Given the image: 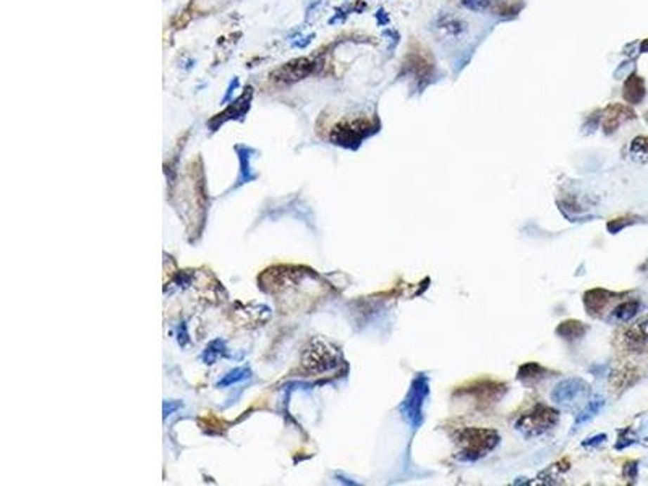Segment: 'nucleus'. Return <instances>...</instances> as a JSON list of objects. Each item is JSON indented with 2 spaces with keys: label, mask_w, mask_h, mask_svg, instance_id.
Here are the masks:
<instances>
[{
  "label": "nucleus",
  "mask_w": 648,
  "mask_h": 486,
  "mask_svg": "<svg viewBox=\"0 0 648 486\" xmlns=\"http://www.w3.org/2000/svg\"><path fill=\"white\" fill-rule=\"evenodd\" d=\"M499 435L485 428H464L458 433L459 461L474 462L485 457L498 446Z\"/></svg>",
  "instance_id": "f257e3e1"
},
{
  "label": "nucleus",
  "mask_w": 648,
  "mask_h": 486,
  "mask_svg": "<svg viewBox=\"0 0 648 486\" xmlns=\"http://www.w3.org/2000/svg\"><path fill=\"white\" fill-rule=\"evenodd\" d=\"M429 395V379L425 373L417 374L413 378L407 395L399 405V412L403 420L412 426V430H418L423 423V409Z\"/></svg>",
  "instance_id": "f03ea898"
},
{
  "label": "nucleus",
  "mask_w": 648,
  "mask_h": 486,
  "mask_svg": "<svg viewBox=\"0 0 648 486\" xmlns=\"http://www.w3.org/2000/svg\"><path fill=\"white\" fill-rule=\"evenodd\" d=\"M557 412L546 405H536L530 414H525L520 416L515 423V428L522 433L525 438L540 436L553 428L557 423Z\"/></svg>",
  "instance_id": "7ed1b4c3"
},
{
  "label": "nucleus",
  "mask_w": 648,
  "mask_h": 486,
  "mask_svg": "<svg viewBox=\"0 0 648 486\" xmlns=\"http://www.w3.org/2000/svg\"><path fill=\"white\" fill-rule=\"evenodd\" d=\"M370 130H373V126L370 125L368 120L365 119H347L342 120L341 124H337L332 129L331 133V141L334 145H341V146H354L360 145L366 136L370 135Z\"/></svg>",
  "instance_id": "20e7f679"
},
{
  "label": "nucleus",
  "mask_w": 648,
  "mask_h": 486,
  "mask_svg": "<svg viewBox=\"0 0 648 486\" xmlns=\"http://www.w3.org/2000/svg\"><path fill=\"white\" fill-rule=\"evenodd\" d=\"M588 393V384L581 378H567L556 384V388L551 393V400L561 405L574 404L576 400Z\"/></svg>",
  "instance_id": "39448f33"
},
{
  "label": "nucleus",
  "mask_w": 648,
  "mask_h": 486,
  "mask_svg": "<svg viewBox=\"0 0 648 486\" xmlns=\"http://www.w3.org/2000/svg\"><path fill=\"white\" fill-rule=\"evenodd\" d=\"M635 119V112L624 104H611L604 109L602 125L607 133H613L619 129L624 121Z\"/></svg>",
  "instance_id": "423d86ee"
},
{
  "label": "nucleus",
  "mask_w": 648,
  "mask_h": 486,
  "mask_svg": "<svg viewBox=\"0 0 648 486\" xmlns=\"http://www.w3.org/2000/svg\"><path fill=\"white\" fill-rule=\"evenodd\" d=\"M624 99L629 104H640L644 101L645 94H647V88H645V81L644 78L639 75H630L628 77V81L624 84Z\"/></svg>",
  "instance_id": "0eeeda50"
},
{
  "label": "nucleus",
  "mask_w": 648,
  "mask_h": 486,
  "mask_svg": "<svg viewBox=\"0 0 648 486\" xmlns=\"http://www.w3.org/2000/svg\"><path fill=\"white\" fill-rule=\"evenodd\" d=\"M604 407V399L603 398H600V395H597V398H593L592 400H588L587 405L583 407L581 414H578L576 416V421H574V426L578 428L583 423H587V421H590L592 419H595V416H597L600 412H602V409Z\"/></svg>",
  "instance_id": "6e6552de"
},
{
  "label": "nucleus",
  "mask_w": 648,
  "mask_h": 486,
  "mask_svg": "<svg viewBox=\"0 0 648 486\" xmlns=\"http://www.w3.org/2000/svg\"><path fill=\"white\" fill-rule=\"evenodd\" d=\"M640 310V303L635 302V300H629V302H624L618 305L613 311V318L616 321H621V323H626V321H630L634 316L639 313Z\"/></svg>",
  "instance_id": "1a4fd4ad"
},
{
  "label": "nucleus",
  "mask_w": 648,
  "mask_h": 486,
  "mask_svg": "<svg viewBox=\"0 0 648 486\" xmlns=\"http://www.w3.org/2000/svg\"><path fill=\"white\" fill-rule=\"evenodd\" d=\"M629 156L637 162H648V135L637 136L629 145Z\"/></svg>",
  "instance_id": "9d476101"
},
{
  "label": "nucleus",
  "mask_w": 648,
  "mask_h": 486,
  "mask_svg": "<svg viewBox=\"0 0 648 486\" xmlns=\"http://www.w3.org/2000/svg\"><path fill=\"white\" fill-rule=\"evenodd\" d=\"M250 376H252V372H250V368H245V367L235 368V369H232V372L227 373L224 378L217 381V388H229V386H232V384L245 381V379H248Z\"/></svg>",
  "instance_id": "9b49d317"
},
{
  "label": "nucleus",
  "mask_w": 648,
  "mask_h": 486,
  "mask_svg": "<svg viewBox=\"0 0 648 486\" xmlns=\"http://www.w3.org/2000/svg\"><path fill=\"white\" fill-rule=\"evenodd\" d=\"M224 346H226V344H224V341H221V339H217V341H214V342H211L209 347L206 348L205 353H203V360H205L206 363H208V364L214 363L216 358L219 357L221 353H224V350H226Z\"/></svg>",
  "instance_id": "f8f14e48"
},
{
  "label": "nucleus",
  "mask_w": 648,
  "mask_h": 486,
  "mask_svg": "<svg viewBox=\"0 0 648 486\" xmlns=\"http://www.w3.org/2000/svg\"><path fill=\"white\" fill-rule=\"evenodd\" d=\"M493 4H496V0H464L465 7L474 10V12H483V10L490 8Z\"/></svg>",
  "instance_id": "ddd939ff"
},
{
  "label": "nucleus",
  "mask_w": 648,
  "mask_h": 486,
  "mask_svg": "<svg viewBox=\"0 0 648 486\" xmlns=\"http://www.w3.org/2000/svg\"><path fill=\"white\" fill-rule=\"evenodd\" d=\"M604 440H607V436H604V435H602V436H595V438H592L590 441H587V442H585V446H593V445H598V442H603Z\"/></svg>",
  "instance_id": "4468645a"
},
{
  "label": "nucleus",
  "mask_w": 648,
  "mask_h": 486,
  "mask_svg": "<svg viewBox=\"0 0 648 486\" xmlns=\"http://www.w3.org/2000/svg\"><path fill=\"white\" fill-rule=\"evenodd\" d=\"M642 52H648V39L642 44Z\"/></svg>",
  "instance_id": "2eb2a0df"
}]
</instances>
